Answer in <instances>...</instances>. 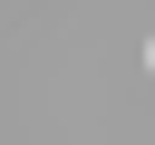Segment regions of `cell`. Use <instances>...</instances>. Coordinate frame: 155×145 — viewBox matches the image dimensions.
Listing matches in <instances>:
<instances>
[{
    "label": "cell",
    "instance_id": "1",
    "mask_svg": "<svg viewBox=\"0 0 155 145\" xmlns=\"http://www.w3.org/2000/svg\"><path fill=\"white\" fill-rule=\"evenodd\" d=\"M145 68H155V39H145Z\"/></svg>",
    "mask_w": 155,
    "mask_h": 145
}]
</instances>
